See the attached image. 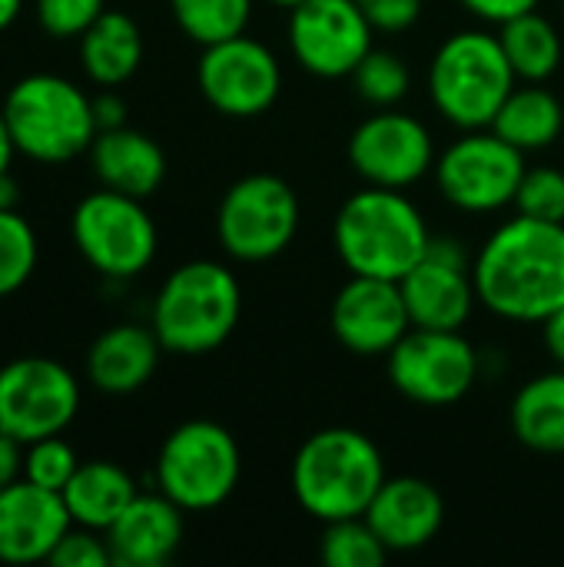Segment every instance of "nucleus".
I'll return each instance as SVG.
<instances>
[{
  "label": "nucleus",
  "instance_id": "14",
  "mask_svg": "<svg viewBox=\"0 0 564 567\" xmlns=\"http://www.w3.org/2000/svg\"><path fill=\"white\" fill-rule=\"evenodd\" d=\"M349 166L366 186L409 189L435 169V140L429 126L396 106L376 110L349 136Z\"/></svg>",
  "mask_w": 564,
  "mask_h": 567
},
{
  "label": "nucleus",
  "instance_id": "30",
  "mask_svg": "<svg viewBox=\"0 0 564 567\" xmlns=\"http://www.w3.org/2000/svg\"><path fill=\"white\" fill-rule=\"evenodd\" d=\"M37 259L40 246L33 226L17 209H0V299L30 282Z\"/></svg>",
  "mask_w": 564,
  "mask_h": 567
},
{
  "label": "nucleus",
  "instance_id": "19",
  "mask_svg": "<svg viewBox=\"0 0 564 567\" xmlns=\"http://www.w3.org/2000/svg\"><path fill=\"white\" fill-rule=\"evenodd\" d=\"M366 522L382 538L389 555L392 551L406 555L425 548L439 535L445 522V502L439 488L429 485L425 478H412V475L386 478V485L379 488V495L366 512Z\"/></svg>",
  "mask_w": 564,
  "mask_h": 567
},
{
  "label": "nucleus",
  "instance_id": "41",
  "mask_svg": "<svg viewBox=\"0 0 564 567\" xmlns=\"http://www.w3.org/2000/svg\"><path fill=\"white\" fill-rule=\"evenodd\" d=\"M13 136H10V126H7V116L0 110V173H10V163H13Z\"/></svg>",
  "mask_w": 564,
  "mask_h": 567
},
{
  "label": "nucleus",
  "instance_id": "21",
  "mask_svg": "<svg viewBox=\"0 0 564 567\" xmlns=\"http://www.w3.org/2000/svg\"><path fill=\"white\" fill-rule=\"evenodd\" d=\"M163 342L156 339L153 326L120 322L100 332L86 352V379L106 395H130L140 392L160 365Z\"/></svg>",
  "mask_w": 564,
  "mask_h": 567
},
{
  "label": "nucleus",
  "instance_id": "40",
  "mask_svg": "<svg viewBox=\"0 0 564 567\" xmlns=\"http://www.w3.org/2000/svg\"><path fill=\"white\" fill-rule=\"evenodd\" d=\"M542 336H545V349H548L552 362L564 369V306L542 322Z\"/></svg>",
  "mask_w": 564,
  "mask_h": 567
},
{
  "label": "nucleus",
  "instance_id": "10",
  "mask_svg": "<svg viewBox=\"0 0 564 567\" xmlns=\"http://www.w3.org/2000/svg\"><path fill=\"white\" fill-rule=\"evenodd\" d=\"M525 169V153L502 140L492 126H485L462 130V136L435 159L432 173L449 206L472 216H485L515 206V193Z\"/></svg>",
  "mask_w": 564,
  "mask_h": 567
},
{
  "label": "nucleus",
  "instance_id": "22",
  "mask_svg": "<svg viewBox=\"0 0 564 567\" xmlns=\"http://www.w3.org/2000/svg\"><path fill=\"white\" fill-rule=\"evenodd\" d=\"M90 166H93V176L106 189H116L136 199L153 196L166 179V156L160 143L130 126L100 130L90 146Z\"/></svg>",
  "mask_w": 564,
  "mask_h": 567
},
{
  "label": "nucleus",
  "instance_id": "27",
  "mask_svg": "<svg viewBox=\"0 0 564 567\" xmlns=\"http://www.w3.org/2000/svg\"><path fill=\"white\" fill-rule=\"evenodd\" d=\"M499 40L505 47L515 76L525 83H545L562 66V37L555 23L545 20L539 10L502 23Z\"/></svg>",
  "mask_w": 564,
  "mask_h": 567
},
{
  "label": "nucleus",
  "instance_id": "26",
  "mask_svg": "<svg viewBox=\"0 0 564 567\" xmlns=\"http://www.w3.org/2000/svg\"><path fill=\"white\" fill-rule=\"evenodd\" d=\"M492 130L522 153L548 150L564 130L562 100L542 83H525L509 93L492 120Z\"/></svg>",
  "mask_w": 564,
  "mask_h": 567
},
{
  "label": "nucleus",
  "instance_id": "42",
  "mask_svg": "<svg viewBox=\"0 0 564 567\" xmlns=\"http://www.w3.org/2000/svg\"><path fill=\"white\" fill-rule=\"evenodd\" d=\"M20 203V186L10 173H0V209H17Z\"/></svg>",
  "mask_w": 564,
  "mask_h": 567
},
{
  "label": "nucleus",
  "instance_id": "13",
  "mask_svg": "<svg viewBox=\"0 0 564 567\" xmlns=\"http://www.w3.org/2000/svg\"><path fill=\"white\" fill-rule=\"evenodd\" d=\"M196 83L203 100L233 120L263 116L283 93L279 56L256 37H229L203 47Z\"/></svg>",
  "mask_w": 564,
  "mask_h": 567
},
{
  "label": "nucleus",
  "instance_id": "3",
  "mask_svg": "<svg viewBox=\"0 0 564 567\" xmlns=\"http://www.w3.org/2000/svg\"><path fill=\"white\" fill-rule=\"evenodd\" d=\"M289 482L309 518L322 525L362 518L386 485V462L369 435L356 429H322L299 445Z\"/></svg>",
  "mask_w": 564,
  "mask_h": 567
},
{
  "label": "nucleus",
  "instance_id": "1",
  "mask_svg": "<svg viewBox=\"0 0 564 567\" xmlns=\"http://www.w3.org/2000/svg\"><path fill=\"white\" fill-rule=\"evenodd\" d=\"M479 302L505 319L535 326L564 306V223L515 216L472 259Z\"/></svg>",
  "mask_w": 564,
  "mask_h": 567
},
{
  "label": "nucleus",
  "instance_id": "36",
  "mask_svg": "<svg viewBox=\"0 0 564 567\" xmlns=\"http://www.w3.org/2000/svg\"><path fill=\"white\" fill-rule=\"evenodd\" d=\"M379 33H406L422 17V0H356Z\"/></svg>",
  "mask_w": 564,
  "mask_h": 567
},
{
  "label": "nucleus",
  "instance_id": "38",
  "mask_svg": "<svg viewBox=\"0 0 564 567\" xmlns=\"http://www.w3.org/2000/svg\"><path fill=\"white\" fill-rule=\"evenodd\" d=\"M93 116H96V126L100 130H116V126H126V103L120 93L113 90H103L93 96Z\"/></svg>",
  "mask_w": 564,
  "mask_h": 567
},
{
  "label": "nucleus",
  "instance_id": "29",
  "mask_svg": "<svg viewBox=\"0 0 564 567\" xmlns=\"http://www.w3.org/2000/svg\"><path fill=\"white\" fill-rule=\"evenodd\" d=\"M319 558L329 567H382L389 558V548L362 515V518L329 522L322 532Z\"/></svg>",
  "mask_w": 564,
  "mask_h": 567
},
{
  "label": "nucleus",
  "instance_id": "4",
  "mask_svg": "<svg viewBox=\"0 0 564 567\" xmlns=\"http://www.w3.org/2000/svg\"><path fill=\"white\" fill-rule=\"evenodd\" d=\"M239 312L243 289L233 269L213 259H193L163 279L150 326L166 352L206 355L233 336Z\"/></svg>",
  "mask_w": 564,
  "mask_h": 567
},
{
  "label": "nucleus",
  "instance_id": "16",
  "mask_svg": "<svg viewBox=\"0 0 564 567\" xmlns=\"http://www.w3.org/2000/svg\"><path fill=\"white\" fill-rule=\"evenodd\" d=\"M399 286L412 329H462L479 302L472 262L455 239L432 236L425 259Z\"/></svg>",
  "mask_w": 564,
  "mask_h": 567
},
{
  "label": "nucleus",
  "instance_id": "28",
  "mask_svg": "<svg viewBox=\"0 0 564 567\" xmlns=\"http://www.w3.org/2000/svg\"><path fill=\"white\" fill-rule=\"evenodd\" d=\"M176 27L199 47L246 33L253 0H170Z\"/></svg>",
  "mask_w": 564,
  "mask_h": 567
},
{
  "label": "nucleus",
  "instance_id": "5",
  "mask_svg": "<svg viewBox=\"0 0 564 567\" xmlns=\"http://www.w3.org/2000/svg\"><path fill=\"white\" fill-rule=\"evenodd\" d=\"M519 86L499 33L459 30L445 37L429 63V96L455 130H485Z\"/></svg>",
  "mask_w": 564,
  "mask_h": 567
},
{
  "label": "nucleus",
  "instance_id": "44",
  "mask_svg": "<svg viewBox=\"0 0 564 567\" xmlns=\"http://www.w3.org/2000/svg\"><path fill=\"white\" fill-rule=\"evenodd\" d=\"M273 7H283V10H293V7H299L302 0H269Z\"/></svg>",
  "mask_w": 564,
  "mask_h": 567
},
{
  "label": "nucleus",
  "instance_id": "37",
  "mask_svg": "<svg viewBox=\"0 0 564 567\" xmlns=\"http://www.w3.org/2000/svg\"><path fill=\"white\" fill-rule=\"evenodd\" d=\"M472 17H479V20H485V23H509V20H515V17H522V13H532V10H539V3L542 0H459Z\"/></svg>",
  "mask_w": 564,
  "mask_h": 567
},
{
  "label": "nucleus",
  "instance_id": "18",
  "mask_svg": "<svg viewBox=\"0 0 564 567\" xmlns=\"http://www.w3.org/2000/svg\"><path fill=\"white\" fill-rule=\"evenodd\" d=\"M73 528L60 492L40 488L27 478L0 492V561L37 565L47 561L57 542Z\"/></svg>",
  "mask_w": 564,
  "mask_h": 567
},
{
  "label": "nucleus",
  "instance_id": "8",
  "mask_svg": "<svg viewBox=\"0 0 564 567\" xmlns=\"http://www.w3.org/2000/svg\"><path fill=\"white\" fill-rule=\"evenodd\" d=\"M70 233L80 256L100 276L116 282L146 272L160 246L156 223L146 213L143 199L106 186L76 203L70 216Z\"/></svg>",
  "mask_w": 564,
  "mask_h": 567
},
{
  "label": "nucleus",
  "instance_id": "24",
  "mask_svg": "<svg viewBox=\"0 0 564 567\" xmlns=\"http://www.w3.org/2000/svg\"><path fill=\"white\" fill-rule=\"evenodd\" d=\"M60 495L73 525L106 532L140 492L130 472H123L116 462H80Z\"/></svg>",
  "mask_w": 564,
  "mask_h": 567
},
{
  "label": "nucleus",
  "instance_id": "34",
  "mask_svg": "<svg viewBox=\"0 0 564 567\" xmlns=\"http://www.w3.org/2000/svg\"><path fill=\"white\" fill-rule=\"evenodd\" d=\"M33 10H37V23L53 40H70V37L80 40L106 10V0H37Z\"/></svg>",
  "mask_w": 564,
  "mask_h": 567
},
{
  "label": "nucleus",
  "instance_id": "15",
  "mask_svg": "<svg viewBox=\"0 0 564 567\" xmlns=\"http://www.w3.org/2000/svg\"><path fill=\"white\" fill-rule=\"evenodd\" d=\"M372 23L356 0H302L289 10V50L319 80L352 76L372 50Z\"/></svg>",
  "mask_w": 564,
  "mask_h": 567
},
{
  "label": "nucleus",
  "instance_id": "39",
  "mask_svg": "<svg viewBox=\"0 0 564 567\" xmlns=\"http://www.w3.org/2000/svg\"><path fill=\"white\" fill-rule=\"evenodd\" d=\"M23 449L27 445H20L7 432H0V492L23 478Z\"/></svg>",
  "mask_w": 564,
  "mask_h": 567
},
{
  "label": "nucleus",
  "instance_id": "35",
  "mask_svg": "<svg viewBox=\"0 0 564 567\" xmlns=\"http://www.w3.org/2000/svg\"><path fill=\"white\" fill-rule=\"evenodd\" d=\"M47 561L57 567H110L113 565V555H110V545H106L103 532L73 525L57 542V548L50 551Z\"/></svg>",
  "mask_w": 564,
  "mask_h": 567
},
{
  "label": "nucleus",
  "instance_id": "7",
  "mask_svg": "<svg viewBox=\"0 0 564 567\" xmlns=\"http://www.w3.org/2000/svg\"><path fill=\"white\" fill-rule=\"evenodd\" d=\"M243 455L229 429L193 419L173 429L156 455V492L183 512H213L239 485Z\"/></svg>",
  "mask_w": 564,
  "mask_h": 567
},
{
  "label": "nucleus",
  "instance_id": "2",
  "mask_svg": "<svg viewBox=\"0 0 564 567\" xmlns=\"http://www.w3.org/2000/svg\"><path fill=\"white\" fill-rule=\"evenodd\" d=\"M429 226L406 189L366 186L352 193L332 223V246L352 276L402 282L429 252Z\"/></svg>",
  "mask_w": 564,
  "mask_h": 567
},
{
  "label": "nucleus",
  "instance_id": "17",
  "mask_svg": "<svg viewBox=\"0 0 564 567\" xmlns=\"http://www.w3.org/2000/svg\"><path fill=\"white\" fill-rule=\"evenodd\" d=\"M332 336L352 355H389L412 329L402 286L392 279L352 276L332 299Z\"/></svg>",
  "mask_w": 564,
  "mask_h": 567
},
{
  "label": "nucleus",
  "instance_id": "31",
  "mask_svg": "<svg viewBox=\"0 0 564 567\" xmlns=\"http://www.w3.org/2000/svg\"><path fill=\"white\" fill-rule=\"evenodd\" d=\"M352 83H356L359 96H362L369 106L389 110V106H399V103L409 96L412 76H409V66H406V60H402L399 53L372 47V50L362 56V63L356 66Z\"/></svg>",
  "mask_w": 564,
  "mask_h": 567
},
{
  "label": "nucleus",
  "instance_id": "32",
  "mask_svg": "<svg viewBox=\"0 0 564 567\" xmlns=\"http://www.w3.org/2000/svg\"><path fill=\"white\" fill-rule=\"evenodd\" d=\"M76 468H80V458L73 445L63 442V435L37 439L23 452V478L50 492H63Z\"/></svg>",
  "mask_w": 564,
  "mask_h": 567
},
{
  "label": "nucleus",
  "instance_id": "12",
  "mask_svg": "<svg viewBox=\"0 0 564 567\" xmlns=\"http://www.w3.org/2000/svg\"><path fill=\"white\" fill-rule=\"evenodd\" d=\"M80 412V382L57 359L23 355L0 369V432L30 445L63 435Z\"/></svg>",
  "mask_w": 564,
  "mask_h": 567
},
{
  "label": "nucleus",
  "instance_id": "25",
  "mask_svg": "<svg viewBox=\"0 0 564 567\" xmlns=\"http://www.w3.org/2000/svg\"><path fill=\"white\" fill-rule=\"evenodd\" d=\"M515 439L542 455H564V369L525 382L512 402Z\"/></svg>",
  "mask_w": 564,
  "mask_h": 567
},
{
  "label": "nucleus",
  "instance_id": "23",
  "mask_svg": "<svg viewBox=\"0 0 564 567\" xmlns=\"http://www.w3.org/2000/svg\"><path fill=\"white\" fill-rule=\"evenodd\" d=\"M143 63V30L123 10H103L96 23L80 37V66L103 86H123Z\"/></svg>",
  "mask_w": 564,
  "mask_h": 567
},
{
  "label": "nucleus",
  "instance_id": "6",
  "mask_svg": "<svg viewBox=\"0 0 564 567\" xmlns=\"http://www.w3.org/2000/svg\"><path fill=\"white\" fill-rule=\"evenodd\" d=\"M0 110L17 153L37 163L76 159L80 153H90L100 133L93 96L57 73H30L17 80Z\"/></svg>",
  "mask_w": 564,
  "mask_h": 567
},
{
  "label": "nucleus",
  "instance_id": "20",
  "mask_svg": "<svg viewBox=\"0 0 564 567\" xmlns=\"http://www.w3.org/2000/svg\"><path fill=\"white\" fill-rule=\"evenodd\" d=\"M103 535L113 565L163 567L183 542V508L170 502L163 492L136 495Z\"/></svg>",
  "mask_w": 564,
  "mask_h": 567
},
{
  "label": "nucleus",
  "instance_id": "11",
  "mask_svg": "<svg viewBox=\"0 0 564 567\" xmlns=\"http://www.w3.org/2000/svg\"><path fill=\"white\" fill-rule=\"evenodd\" d=\"M386 359L392 389L429 409L462 402L479 379V352L459 329H409Z\"/></svg>",
  "mask_w": 564,
  "mask_h": 567
},
{
  "label": "nucleus",
  "instance_id": "33",
  "mask_svg": "<svg viewBox=\"0 0 564 567\" xmlns=\"http://www.w3.org/2000/svg\"><path fill=\"white\" fill-rule=\"evenodd\" d=\"M515 209L532 219L545 223H564V173L555 166H535L525 169L519 193H515Z\"/></svg>",
  "mask_w": 564,
  "mask_h": 567
},
{
  "label": "nucleus",
  "instance_id": "9",
  "mask_svg": "<svg viewBox=\"0 0 564 567\" xmlns=\"http://www.w3.org/2000/svg\"><path fill=\"white\" fill-rule=\"evenodd\" d=\"M299 233V196L276 173L236 179L216 209V236L236 262H269Z\"/></svg>",
  "mask_w": 564,
  "mask_h": 567
},
{
  "label": "nucleus",
  "instance_id": "43",
  "mask_svg": "<svg viewBox=\"0 0 564 567\" xmlns=\"http://www.w3.org/2000/svg\"><path fill=\"white\" fill-rule=\"evenodd\" d=\"M20 10H23V0H0V33L20 17Z\"/></svg>",
  "mask_w": 564,
  "mask_h": 567
}]
</instances>
